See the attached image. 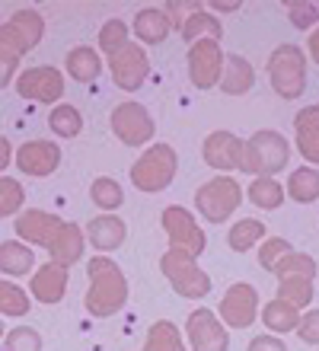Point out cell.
Segmentation results:
<instances>
[{"label":"cell","mask_w":319,"mask_h":351,"mask_svg":"<svg viewBox=\"0 0 319 351\" xmlns=\"http://www.w3.org/2000/svg\"><path fill=\"white\" fill-rule=\"evenodd\" d=\"M128 300V281L121 268L112 259H93L90 262V294H86V310L96 316L119 313Z\"/></svg>","instance_id":"obj_1"},{"label":"cell","mask_w":319,"mask_h":351,"mask_svg":"<svg viewBox=\"0 0 319 351\" xmlns=\"http://www.w3.org/2000/svg\"><path fill=\"white\" fill-rule=\"evenodd\" d=\"M272 271L278 275V300L291 304L294 310L313 304V275H316L313 256L291 250L284 259L274 262Z\"/></svg>","instance_id":"obj_2"},{"label":"cell","mask_w":319,"mask_h":351,"mask_svg":"<svg viewBox=\"0 0 319 351\" xmlns=\"http://www.w3.org/2000/svg\"><path fill=\"white\" fill-rule=\"evenodd\" d=\"M291 160V144L284 134L278 131H255L249 141H243V160L239 169L243 173H259V176H272L281 173Z\"/></svg>","instance_id":"obj_3"},{"label":"cell","mask_w":319,"mask_h":351,"mask_svg":"<svg viewBox=\"0 0 319 351\" xmlns=\"http://www.w3.org/2000/svg\"><path fill=\"white\" fill-rule=\"evenodd\" d=\"M268 77L281 99H297L307 86V58L297 45H278L268 58Z\"/></svg>","instance_id":"obj_4"},{"label":"cell","mask_w":319,"mask_h":351,"mask_svg":"<svg viewBox=\"0 0 319 351\" xmlns=\"http://www.w3.org/2000/svg\"><path fill=\"white\" fill-rule=\"evenodd\" d=\"M176 169H179V157L169 144H156L137 160L131 167V182L141 189V192H163L166 185L176 179Z\"/></svg>","instance_id":"obj_5"},{"label":"cell","mask_w":319,"mask_h":351,"mask_svg":"<svg viewBox=\"0 0 319 351\" xmlns=\"http://www.w3.org/2000/svg\"><path fill=\"white\" fill-rule=\"evenodd\" d=\"M239 202H243V189L230 176H214L211 182H204L195 192V204H198L201 217L211 223H224L239 208Z\"/></svg>","instance_id":"obj_6"},{"label":"cell","mask_w":319,"mask_h":351,"mask_svg":"<svg viewBox=\"0 0 319 351\" xmlns=\"http://www.w3.org/2000/svg\"><path fill=\"white\" fill-rule=\"evenodd\" d=\"M160 268H163V275L169 278V285H173L176 294L189 297V300H201V297L211 291V278L195 265V256H189L185 250H169L160 259Z\"/></svg>","instance_id":"obj_7"},{"label":"cell","mask_w":319,"mask_h":351,"mask_svg":"<svg viewBox=\"0 0 319 351\" xmlns=\"http://www.w3.org/2000/svg\"><path fill=\"white\" fill-rule=\"evenodd\" d=\"M38 38H42V19L36 13H29V10H19V13H13L10 26L0 29V58L16 64Z\"/></svg>","instance_id":"obj_8"},{"label":"cell","mask_w":319,"mask_h":351,"mask_svg":"<svg viewBox=\"0 0 319 351\" xmlns=\"http://www.w3.org/2000/svg\"><path fill=\"white\" fill-rule=\"evenodd\" d=\"M112 131L128 147H144L147 141L154 138L156 125L141 102H121L112 109Z\"/></svg>","instance_id":"obj_9"},{"label":"cell","mask_w":319,"mask_h":351,"mask_svg":"<svg viewBox=\"0 0 319 351\" xmlns=\"http://www.w3.org/2000/svg\"><path fill=\"white\" fill-rule=\"evenodd\" d=\"M220 71H224V48L214 38H198L189 48V80L198 90L217 86Z\"/></svg>","instance_id":"obj_10"},{"label":"cell","mask_w":319,"mask_h":351,"mask_svg":"<svg viewBox=\"0 0 319 351\" xmlns=\"http://www.w3.org/2000/svg\"><path fill=\"white\" fill-rule=\"evenodd\" d=\"M160 221H163V230L169 237V243H173V250H185L195 259L204 252V246H208L204 230L195 223V217L185 208H166Z\"/></svg>","instance_id":"obj_11"},{"label":"cell","mask_w":319,"mask_h":351,"mask_svg":"<svg viewBox=\"0 0 319 351\" xmlns=\"http://www.w3.org/2000/svg\"><path fill=\"white\" fill-rule=\"evenodd\" d=\"M185 332H189L191 351H227L230 348L227 326L220 323L211 310H204V306H198L195 313H189Z\"/></svg>","instance_id":"obj_12"},{"label":"cell","mask_w":319,"mask_h":351,"mask_svg":"<svg viewBox=\"0 0 319 351\" xmlns=\"http://www.w3.org/2000/svg\"><path fill=\"white\" fill-rule=\"evenodd\" d=\"M109 67H112V77H115V84L121 86L125 93H134L141 90V84L147 80V51L141 45H125L121 51L109 58Z\"/></svg>","instance_id":"obj_13"},{"label":"cell","mask_w":319,"mask_h":351,"mask_svg":"<svg viewBox=\"0 0 319 351\" xmlns=\"http://www.w3.org/2000/svg\"><path fill=\"white\" fill-rule=\"evenodd\" d=\"M255 313H259V294H255L252 285H233L220 300V316H224V326H233V329H246L252 326Z\"/></svg>","instance_id":"obj_14"},{"label":"cell","mask_w":319,"mask_h":351,"mask_svg":"<svg viewBox=\"0 0 319 351\" xmlns=\"http://www.w3.org/2000/svg\"><path fill=\"white\" fill-rule=\"evenodd\" d=\"M204 163L211 169H220V173H230V169H239V160H243V141L233 134V131H214L204 138Z\"/></svg>","instance_id":"obj_15"},{"label":"cell","mask_w":319,"mask_h":351,"mask_svg":"<svg viewBox=\"0 0 319 351\" xmlns=\"http://www.w3.org/2000/svg\"><path fill=\"white\" fill-rule=\"evenodd\" d=\"M19 93L26 99H38V102H55L64 93V80L55 67H32L19 77Z\"/></svg>","instance_id":"obj_16"},{"label":"cell","mask_w":319,"mask_h":351,"mask_svg":"<svg viewBox=\"0 0 319 351\" xmlns=\"http://www.w3.org/2000/svg\"><path fill=\"white\" fill-rule=\"evenodd\" d=\"M58 163H61V150L51 141H29L26 147L19 150V169H26L32 176L55 173Z\"/></svg>","instance_id":"obj_17"},{"label":"cell","mask_w":319,"mask_h":351,"mask_svg":"<svg viewBox=\"0 0 319 351\" xmlns=\"http://www.w3.org/2000/svg\"><path fill=\"white\" fill-rule=\"evenodd\" d=\"M220 90L227 96H243V93L252 90L255 84V74H252V64H249L243 55H227L224 58V71H220Z\"/></svg>","instance_id":"obj_18"},{"label":"cell","mask_w":319,"mask_h":351,"mask_svg":"<svg viewBox=\"0 0 319 351\" xmlns=\"http://www.w3.org/2000/svg\"><path fill=\"white\" fill-rule=\"evenodd\" d=\"M86 237H90V243L96 246V250L112 252V250H119L121 243H125L128 227L119 221V217L106 214V217H93L90 227H86Z\"/></svg>","instance_id":"obj_19"},{"label":"cell","mask_w":319,"mask_h":351,"mask_svg":"<svg viewBox=\"0 0 319 351\" xmlns=\"http://www.w3.org/2000/svg\"><path fill=\"white\" fill-rule=\"evenodd\" d=\"M61 223L55 214H42V211H26L23 217L16 221V230L19 237H26V240L32 243H48L51 246V240L58 237V230H61Z\"/></svg>","instance_id":"obj_20"},{"label":"cell","mask_w":319,"mask_h":351,"mask_svg":"<svg viewBox=\"0 0 319 351\" xmlns=\"http://www.w3.org/2000/svg\"><path fill=\"white\" fill-rule=\"evenodd\" d=\"M319 109L316 106H307L294 115V131H297V147L310 163L319 160V138H316V125H319Z\"/></svg>","instance_id":"obj_21"},{"label":"cell","mask_w":319,"mask_h":351,"mask_svg":"<svg viewBox=\"0 0 319 351\" xmlns=\"http://www.w3.org/2000/svg\"><path fill=\"white\" fill-rule=\"evenodd\" d=\"M169 29H173V26H169V19L163 16V10H156V7L137 10L134 36L141 38V42H147V45H160V42H166Z\"/></svg>","instance_id":"obj_22"},{"label":"cell","mask_w":319,"mask_h":351,"mask_svg":"<svg viewBox=\"0 0 319 351\" xmlns=\"http://www.w3.org/2000/svg\"><path fill=\"white\" fill-rule=\"evenodd\" d=\"M64 287H67L64 265H45L32 278V294H36L42 304H58L64 297Z\"/></svg>","instance_id":"obj_23"},{"label":"cell","mask_w":319,"mask_h":351,"mask_svg":"<svg viewBox=\"0 0 319 351\" xmlns=\"http://www.w3.org/2000/svg\"><path fill=\"white\" fill-rule=\"evenodd\" d=\"M51 256H55V265H73L83 256V233L73 223H61L58 237L51 240Z\"/></svg>","instance_id":"obj_24"},{"label":"cell","mask_w":319,"mask_h":351,"mask_svg":"<svg viewBox=\"0 0 319 351\" xmlns=\"http://www.w3.org/2000/svg\"><path fill=\"white\" fill-rule=\"evenodd\" d=\"M179 29H182V38L189 42V45H191V42H198V38H204V36L214 38V42H220V38H224V26H220V19H214L211 13H204L201 7L191 10L189 16L182 19V26H179Z\"/></svg>","instance_id":"obj_25"},{"label":"cell","mask_w":319,"mask_h":351,"mask_svg":"<svg viewBox=\"0 0 319 351\" xmlns=\"http://www.w3.org/2000/svg\"><path fill=\"white\" fill-rule=\"evenodd\" d=\"M67 71H71L73 80L90 84V80H96V77H99L102 61H99V55H96L90 45H80V48H73L71 55H67Z\"/></svg>","instance_id":"obj_26"},{"label":"cell","mask_w":319,"mask_h":351,"mask_svg":"<svg viewBox=\"0 0 319 351\" xmlns=\"http://www.w3.org/2000/svg\"><path fill=\"white\" fill-rule=\"evenodd\" d=\"M287 192L297 204H313L319 195V173L316 167H300L297 173H291L287 179Z\"/></svg>","instance_id":"obj_27"},{"label":"cell","mask_w":319,"mask_h":351,"mask_svg":"<svg viewBox=\"0 0 319 351\" xmlns=\"http://www.w3.org/2000/svg\"><path fill=\"white\" fill-rule=\"evenodd\" d=\"M249 202L262 211H274L278 204L284 202V189L278 185L274 176H259L252 185H249Z\"/></svg>","instance_id":"obj_28"},{"label":"cell","mask_w":319,"mask_h":351,"mask_svg":"<svg viewBox=\"0 0 319 351\" xmlns=\"http://www.w3.org/2000/svg\"><path fill=\"white\" fill-rule=\"evenodd\" d=\"M262 237H265V223L255 221V217H243V221H237L233 227H230L227 243H230V250L233 252H246V250H252Z\"/></svg>","instance_id":"obj_29"},{"label":"cell","mask_w":319,"mask_h":351,"mask_svg":"<svg viewBox=\"0 0 319 351\" xmlns=\"http://www.w3.org/2000/svg\"><path fill=\"white\" fill-rule=\"evenodd\" d=\"M144 351H185V342L169 319H160V323H154V329L147 332Z\"/></svg>","instance_id":"obj_30"},{"label":"cell","mask_w":319,"mask_h":351,"mask_svg":"<svg viewBox=\"0 0 319 351\" xmlns=\"http://www.w3.org/2000/svg\"><path fill=\"white\" fill-rule=\"evenodd\" d=\"M32 268V250L23 243H0V271L3 275H26Z\"/></svg>","instance_id":"obj_31"},{"label":"cell","mask_w":319,"mask_h":351,"mask_svg":"<svg viewBox=\"0 0 319 351\" xmlns=\"http://www.w3.org/2000/svg\"><path fill=\"white\" fill-rule=\"evenodd\" d=\"M297 319H300V310H294L291 304H284L278 297L262 310V323L272 332H291V329H297Z\"/></svg>","instance_id":"obj_32"},{"label":"cell","mask_w":319,"mask_h":351,"mask_svg":"<svg viewBox=\"0 0 319 351\" xmlns=\"http://www.w3.org/2000/svg\"><path fill=\"white\" fill-rule=\"evenodd\" d=\"M48 121H51V131L61 134V138H77L83 128V115H80V109H73V106H58Z\"/></svg>","instance_id":"obj_33"},{"label":"cell","mask_w":319,"mask_h":351,"mask_svg":"<svg viewBox=\"0 0 319 351\" xmlns=\"http://www.w3.org/2000/svg\"><path fill=\"white\" fill-rule=\"evenodd\" d=\"M90 195H93V202L99 204V208H106V211H112V208H121V202H125L121 185L115 182V179H109V176L96 179V182L90 185Z\"/></svg>","instance_id":"obj_34"},{"label":"cell","mask_w":319,"mask_h":351,"mask_svg":"<svg viewBox=\"0 0 319 351\" xmlns=\"http://www.w3.org/2000/svg\"><path fill=\"white\" fill-rule=\"evenodd\" d=\"M125 45H128V26L121 23V19H109V23L102 26V32H99V48L112 58Z\"/></svg>","instance_id":"obj_35"},{"label":"cell","mask_w":319,"mask_h":351,"mask_svg":"<svg viewBox=\"0 0 319 351\" xmlns=\"http://www.w3.org/2000/svg\"><path fill=\"white\" fill-rule=\"evenodd\" d=\"M26 310H29V297L23 294V287L7 285V281H0V313L23 316Z\"/></svg>","instance_id":"obj_36"},{"label":"cell","mask_w":319,"mask_h":351,"mask_svg":"<svg viewBox=\"0 0 319 351\" xmlns=\"http://www.w3.org/2000/svg\"><path fill=\"white\" fill-rule=\"evenodd\" d=\"M26 192H23V185L13 182V179H0V217H7L13 214L23 204Z\"/></svg>","instance_id":"obj_37"},{"label":"cell","mask_w":319,"mask_h":351,"mask_svg":"<svg viewBox=\"0 0 319 351\" xmlns=\"http://www.w3.org/2000/svg\"><path fill=\"white\" fill-rule=\"evenodd\" d=\"M287 252H291V243L281 240V237H272V240H265V246L259 250V262H262V268H268V271H272L274 262L284 259Z\"/></svg>","instance_id":"obj_38"},{"label":"cell","mask_w":319,"mask_h":351,"mask_svg":"<svg viewBox=\"0 0 319 351\" xmlns=\"http://www.w3.org/2000/svg\"><path fill=\"white\" fill-rule=\"evenodd\" d=\"M7 351H42V339L36 329H16L7 335Z\"/></svg>","instance_id":"obj_39"},{"label":"cell","mask_w":319,"mask_h":351,"mask_svg":"<svg viewBox=\"0 0 319 351\" xmlns=\"http://www.w3.org/2000/svg\"><path fill=\"white\" fill-rule=\"evenodd\" d=\"M316 3L313 0H307V3H287V16H291V23L297 29H313L316 26Z\"/></svg>","instance_id":"obj_40"},{"label":"cell","mask_w":319,"mask_h":351,"mask_svg":"<svg viewBox=\"0 0 319 351\" xmlns=\"http://www.w3.org/2000/svg\"><path fill=\"white\" fill-rule=\"evenodd\" d=\"M316 323H319L316 310H310V313L303 316V319H297V326H300V339L307 345H316Z\"/></svg>","instance_id":"obj_41"},{"label":"cell","mask_w":319,"mask_h":351,"mask_svg":"<svg viewBox=\"0 0 319 351\" xmlns=\"http://www.w3.org/2000/svg\"><path fill=\"white\" fill-rule=\"evenodd\" d=\"M246 351H287V348H284V342L274 339V335H255Z\"/></svg>","instance_id":"obj_42"},{"label":"cell","mask_w":319,"mask_h":351,"mask_svg":"<svg viewBox=\"0 0 319 351\" xmlns=\"http://www.w3.org/2000/svg\"><path fill=\"white\" fill-rule=\"evenodd\" d=\"M10 74H13V64L0 58V86H7V84H10Z\"/></svg>","instance_id":"obj_43"},{"label":"cell","mask_w":319,"mask_h":351,"mask_svg":"<svg viewBox=\"0 0 319 351\" xmlns=\"http://www.w3.org/2000/svg\"><path fill=\"white\" fill-rule=\"evenodd\" d=\"M10 163V144H7V138H0V169Z\"/></svg>","instance_id":"obj_44"},{"label":"cell","mask_w":319,"mask_h":351,"mask_svg":"<svg viewBox=\"0 0 319 351\" xmlns=\"http://www.w3.org/2000/svg\"><path fill=\"white\" fill-rule=\"evenodd\" d=\"M211 10H217V13H233V10H239V3H220V0H214Z\"/></svg>","instance_id":"obj_45"},{"label":"cell","mask_w":319,"mask_h":351,"mask_svg":"<svg viewBox=\"0 0 319 351\" xmlns=\"http://www.w3.org/2000/svg\"><path fill=\"white\" fill-rule=\"evenodd\" d=\"M316 55H319V38H316V32L310 36V58L316 61Z\"/></svg>","instance_id":"obj_46"},{"label":"cell","mask_w":319,"mask_h":351,"mask_svg":"<svg viewBox=\"0 0 319 351\" xmlns=\"http://www.w3.org/2000/svg\"><path fill=\"white\" fill-rule=\"evenodd\" d=\"M0 335H3V329H0Z\"/></svg>","instance_id":"obj_47"}]
</instances>
